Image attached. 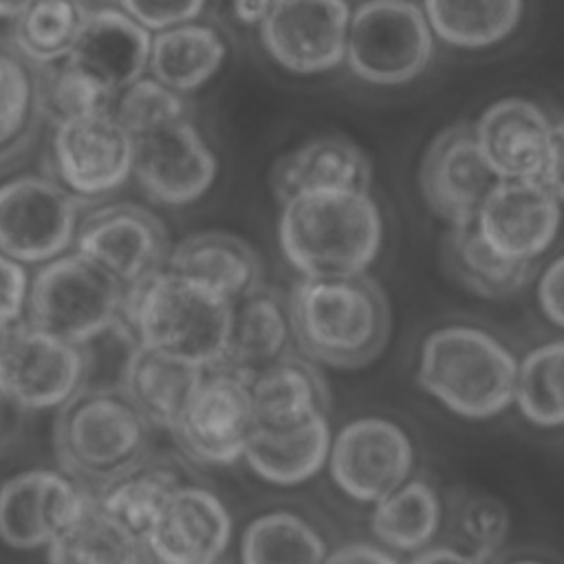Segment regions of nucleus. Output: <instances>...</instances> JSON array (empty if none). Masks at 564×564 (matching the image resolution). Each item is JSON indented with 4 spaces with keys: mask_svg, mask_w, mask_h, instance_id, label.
Segmentation results:
<instances>
[{
    "mask_svg": "<svg viewBox=\"0 0 564 564\" xmlns=\"http://www.w3.org/2000/svg\"><path fill=\"white\" fill-rule=\"evenodd\" d=\"M293 344L313 364L355 370L372 364L392 330L390 304L370 275L300 278L286 293Z\"/></svg>",
    "mask_w": 564,
    "mask_h": 564,
    "instance_id": "obj_1",
    "label": "nucleus"
},
{
    "mask_svg": "<svg viewBox=\"0 0 564 564\" xmlns=\"http://www.w3.org/2000/svg\"><path fill=\"white\" fill-rule=\"evenodd\" d=\"M278 242L302 278L364 275L383 242V218L368 189H315L282 203Z\"/></svg>",
    "mask_w": 564,
    "mask_h": 564,
    "instance_id": "obj_2",
    "label": "nucleus"
},
{
    "mask_svg": "<svg viewBox=\"0 0 564 564\" xmlns=\"http://www.w3.org/2000/svg\"><path fill=\"white\" fill-rule=\"evenodd\" d=\"M234 304L218 293L161 269L123 289L121 319L137 344L200 370L223 364Z\"/></svg>",
    "mask_w": 564,
    "mask_h": 564,
    "instance_id": "obj_3",
    "label": "nucleus"
},
{
    "mask_svg": "<svg viewBox=\"0 0 564 564\" xmlns=\"http://www.w3.org/2000/svg\"><path fill=\"white\" fill-rule=\"evenodd\" d=\"M516 379L518 357L478 326H441L421 344L416 383L456 416H498L513 405Z\"/></svg>",
    "mask_w": 564,
    "mask_h": 564,
    "instance_id": "obj_4",
    "label": "nucleus"
},
{
    "mask_svg": "<svg viewBox=\"0 0 564 564\" xmlns=\"http://www.w3.org/2000/svg\"><path fill=\"white\" fill-rule=\"evenodd\" d=\"M62 408L55 449L75 482L99 491L148 458L152 427L119 388H79Z\"/></svg>",
    "mask_w": 564,
    "mask_h": 564,
    "instance_id": "obj_5",
    "label": "nucleus"
},
{
    "mask_svg": "<svg viewBox=\"0 0 564 564\" xmlns=\"http://www.w3.org/2000/svg\"><path fill=\"white\" fill-rule=\"evenodd\" d=\"M123 286L82 253L48 260L29 282V322L84 346L121 319Z\"/></svg>",
    "mask_w": 564,
    "mask_h": 564,
    "instance_id": "obj_6",
    "label": "nucleus"
},
{
    "mask_svg": "<svg viewBox=\"0 0 564 564\" xmlns=\"http://www.w3.org/2000/svg\"><path fill=\"white\" fill-rule=\"evenodd\" d=\"M434 57V33L414 0H364L350 11L344 62L359 79L399 86Z\"/></svg>",
    "mask_w": 564,
    "mask_h": 564,
    "instance_id": "obj_7",
    "label": "nucleus"
},
{
    "mask_svg": "<svg viewBox=\"0 0 564 564\" xmlns=\"http://www.w3.org/2000/svg\"><path fill=\"white\" fill-rule=\"evenodd\" d=\"M88 200L59 181L22 174L0 185V251L20 264L64 256Z\"/></svg>",
    "mask_w": 564,
    "mask_h": 564,
    "instance_id": "obj_8",
    "label": "nucleus"
},
{
    "mask_svg": "<svg viewBox=\"0 0 564 564\" xmlns=\"http://www.w3.org/2000/svg\"><path fill=\"white\" fill-rule=\"evenodd\" d=\"M79 346L37 326L15 322L0 330V397L24 410H51L84 388Z\"/></svg>",
    "mask_w": 564,
    "mask_h": 564,
    "instance_id": "obj_9",
    "label": "nucleus"
},
{
    "mask_svg": "<svg viewBox=\"0 0 564 564\" xmlns=\"http://www.w3.org/2000/svg\"><path fill=\"white\" fill-rule=\"evenodd\" d=\"M253 427L249 381L218 368L200 377L170 432L189 460L227 467L242 460Z\"/></svg>",
    "mask_w": 564,
    "mask_h": 564,
    "instance_id": "obj_10",
    "label": "nucleus"
},
{
    "mask_svg": "<svg viewBox=\"0 0 564 564\" xmlns=\"http://www.w3.org/2000/svg\"><path fill=\"white\" fill-rule=\"evenodd\" d=\"M414 458L412 438L399 423L359 416L333 434L326 465L344 496L375 505L410 480Z\"/></svg>",
    "mask_w": 564,
    "mask_h": 564,
    "instance_id": "obj_11",
    "label": "nucleus"
},
{
    "mask_svg": "<svg viewBox=\"0 0 564 564\" xmlns=\"http://www.w3.org/2000/svg\"><path fill=\"white\" fill-rule=\"evenodd\" d=\"M51 156L55 181L90 203L128 181L134 139L110 106L53 126Z\"/></svg>",
    "mask_w": 564,
    "mask_h": 564,
    "instance_id": "obj_12",
    "label": "nucleus"
},
{
    "mask_svg": "<svg viewBox=\"0 0 564 564\" xmlns=\"http://www.w3.org/2000/svg\"><path fill=\"white\" fill-rule=\"evenodd\" d=\"M75 251L108 271L123 289L167 264V231L161 220L134 203L88 209L75 231Z\"/></svg>",
    "mask_w": 564,
    "mask_h": 564,
    "instance_id": "obj_13",
    "label": "nucleus"
},
{
    "mask_svg": "<svg viewBox=\"0 0 564 564\" xmlns=\"http://www.w3.org/2000/svg\"><path fill=\"white\" fill-rule=\"evenodd\" d=\"M348 0H273L260 22V42L289 73L317 75L346 57Z\"/></svg>",
    "mask_w": 564,
    "mask_h": 564,
    "instance_id": "obj_14",
    "label": "nucleus"
},
{
    "mask_svg": "<svg viewBox=\"0 0 564 564\" xmlns=\"http://www.w3.org/2000/svg\"><path fill=\"white\" fill-rule=\"evenodd\" d=\"M562 207L540 178L494 183L474 218L485 245L505 260L533 262L555 240Z\"/></svg>",
    "mask_w": 564,
    "mask_h": 564,
    "instance_id": "obj_15",
    "label": "nucleus"
},
{
    "mask_svg": "<svg viewBox=\"0 0 564 564\" xmlns=\"http://www.w3.org/2000/svg\"><path fill=\"white\" fill-rule=\"evenodd\" d=\"M132 174L154 203L183 207L207 194L218 161L198 128L181 117L134 139Z\"/></svg>",
    "mask_w": 564,
    "mask_h": 564,
    "instance_id": "obj_16",
    "label": "nucleus"
},
{
    "mask_svg": "<svg viewBox=\"0 0 564 564\" xmlns=\"http://www.w3.org/2000/svg\"><path fill=\"white\" fill-rule=\"evenodd\" d=\"M93 500L95 496L68 474L22 471L0 487V540L22 551L48 546Z\"/></svg>",
    "mask_w": 564,
    "mask_h": 564,
    "instance_id": "obj_17",
    "label": "nucleus"
},
{
    "mask_svg": "<svg viewBox=\"0 0 564 564\" xmlns=\"http://www.w3.org/2000/svg\"><path fill=\"white\" fill-rule=\"evenodd\" d=\"M225 502L198 485H181L143 533L150 564H218L231 542Z\"/></svg>",
    "mask_w": 564,
    "mask_h": 564,
    "instance_id": "obj_18",
    "label": "nucleus"
},
{
    "mask_svg": "<svg viewBox=\"0 0 564 564\" xmlns=\"http://www.w3.org/2000/svg\"><path fill=\"white\" fill-rule=\"evenodd\" d=\"M471 123L458 121L443 128L427 145L419 187L425 205L449 227L471 225L491 183Z\"/></svg>",
    "mask_w": 564,
    "mask_h": 564,
    "instance_id": "obj_19",
    "label": "nucleus"
},
{
    "mask_svg": "<svg viewBox=\"0 0 564 564\" xmlns=\"http://www.w3.org/2000/svg\"><path fill=\"white\" fill-rule=\"evenodd\" d=\"M471 128L478 152L494 178L542 176L553 121L535 101L524 97L498 99L480 112Z\"/></svg>",
    "mask_w": 564,
    "mask_h": 564,
    "instance_id": "obj_20",
    "label": "nucleus"
},
{
    "mask_svg": "<svg viewBox=\"0 0 564 564\" xmlns=\"http://www.w3.org/2000/svg\"><path fill=\"white\" fill-rule=\"evenodd\" d=\"M152 35L123 9H90L66 62L112 101L148 70Z\"/></svg>",
    "mask_w": 564,
    "mask_h": 564,
    "instance_id": "obj_21",
    "label": "nucleus"
},
{
    "mask_svg": "<svg viewBox=\"0 0 564 564\" xmlns=\"http://www.w3.org/2000/svg\"><path fill=\"white\" fill-rule=\"evenodd\" d=\"M165 269L218 293L231 304L262 284L258 251L227 231L185 236L167 256Z\"/></svg>",
    "mask_w": 564,
    "mask_h": 564,
    "instance_id": "obj_22",
    "label": "nucleus"
},
{
    "mask_svg": "<svg viewBox=\"0 0 564 564\" xmlns=\"http://www.w3.org/2000/svg\"><path fill=\"white\" fill-rule=\"evenodd\" d=\"M370 161L344 137H317L282 154L271 167V192L282 205L295 194L315 189H368Z\"/></svg>",
    "mask_w": 564,
    "mask_h": 564,
    "instance_id": "obj_23",
    "label": "nucleus"
},
{
    "mask_svg": "<svg viewBox=\"0 0 564 564\" xmlns=\"http://www.w3.org/2000/svg\"><path fill=\"white\" fill-rule=\"evenodd\" d=\"M293 335L286 300L264 284L234 302L231 328L220 370L251 381L291 350ZM218 370V368H216Z\"/></svg>",
    "mask_w": 564,
    "mask_h": 564,
    "instance_id": "obj_24",
    "label": "nucleus"
},
{
    "mask_svg": "<svg viewBox=\"0 0 564 564\" xmlns=\"http://www.w3.org/2000/svg\"><path fill=\"white\" fill-rule=\"evenodd\" d=\"M256 425L286 430L317 414H328V386L319 368L300 352L289 350L251 381Z\"/></svg>",
    "mask_w": 564,
    "mask_h": 564,
    "instance_id": "obj_25",
    "label": "nucleus"
},
{
    "mask_svg": "<svg viewBox=\"0 0 564 564\" xmlns=\"http://www.w3.org/2000/svg\"><path fill=\"white\" fill-rule=\"evenodd\" d=\"M330 441L328 414H317L286 430L256 425L242 460L260 480L275 487H295L326 467Z\"/></svg>",
    "mask_w": 564,
    "mask_h": 564,
    "instance_id": "obj_26",
    "label": "nucleus"
},
{
    "mask_svg": "<svg viewBox=\"0 0 564 564\" xmlns=\"http://www.w3.org/2000/svg\"><path fill=\"white\" fill-rule=\"evenodd\" d=\"M205 372L207 370L137 344L126 361L119 390L152 430L161 427L170 432Z\"/></svg>",
    "mask_w": 564,
    "mask_h": 564,
    "instance_id": "obj_27",
    "label": "nucleus"
},
{
    "mask_svg": "<svg viewBox=\"0 0 564 564\" xmlns=\"http://www.w3.org/2000/svg\"><path fill=\"white\" fill-rule=\"evenodd\" d=\"M441 262L458 286L482 300H507L520 293L535 271L533 262H511L494 253L474 223L445 231Z\"/></svg>",
    "mask_w": 564,
    "mask_h": 564,
    "instance_id": "obj_28",
    "label": "nucleus"
},
{
    "mask_svg": "<svg viewBox=\"0 0 564 564\" xmlns=\"http://www.w3.org/2000/svg\"><path fill=\"white\" fill-rule=\"evenodd\" d=\"M227 44L207 24L187 22L156 31L150 42L148 70L165 88L183 95L205 86L223 66Z\"/></svg>",
    "mask_w": 564,
    "mask_h": 564,
    "instance_id": "obj_29",
    "label": "nucleus"
},
{
    "mask_svg": "<svg viewBox=\"0 0 564 564\" xmlns=\"http://www.w3.org/2000/svg\"><path fill=\"white\" fill-rule=\"evenodd\" d=\"M443 524V502L438 491L410 478L392 494L372 505L370 531L375 540L390 551L419 553L427 549Z\"/></svg>",
    "mask_w": 564,
    "mask_h": 564,
    "instance_id": "obj_30",
    "label": "nucleus"
},
{
    "mask_svg": "<svg viewBox=\"0 0 564 564\" xmlns=\"http://www.w3.org/2000/svg\"><path fill=\"white\" fill-rule=\"evenodd\" d=\"M88 15L86 0H31L13 18V53L33 68L64 62Z\"/></svg>",
    "mask_w": 564,
    "mask_h": 564,
    "instance_id": "obj_31",
    "label": "nucleus"
},
{
    "mask_svg": "<svg viewBox=\"0 0 564 564\" xmlns=\"http://www.w3.org/2000/svg\"><path fill=\"white\" fill-rule=\"evenodd\" d=\"M524 0H423L434 35L458 48H487L520 24Z\"/></svg>",
    "mask_w": 564,
    "mask_h": 564,
    "instance_id": "obj_32",
    "label": "nucleus"
},
{
    "mask_svg": "<svg viewBox=\"0 0 564 564\" xmlns=\"http://www.w3.org/2000/svg\"><path fill=\"white\" fill-rule=\"evenodd\" d=\"M181 485L178 471L172 465L145 458L104 485L97 491L95 502L110 518L143 538Z\"/></svg>",
    "mask_w": 564,
    "mask_h": 564,
    "instance_id": "obj_33",
    "label": "nucleus"
},
{
    "mask_svg": "<svg viewBox=\"0 0 564 564\" xmlns=\"http://www.w3.org/2000/svg\"><path fill=\"white\" fill-rule=\"evenodd\" d=\"M48 564H143L141 538L93 505L48 546Z\"/></svg>",
    "mask_w": 564,
    "mask_h": 564,
    "instance_id": "obj_34",
    "label": "nucleus"
},
{
    "mask_svg": "<svg viewBox=\"0 0 564 564\" xmlns=\"http://www.w3.org/2000/svg\"><path fill=\"white\" fill-rule=\"evenodd\" d=\"M326 555L324 535L286 509L253 518L240 535V564H322Z\"/></svg>",
    "mask_w": 564,
    "mask_h": 564,
    "instance_id": "obj_35",
    "label": "nucleus"
},
{
    "mask_svg": "<svg viewBox=\"0 0 564 564\" xmlns=\"http://www.w3.org/2000/svg\"><path fill=\"white\" fill-rule=\"evenodd\" d=\"M513 403L531 425H564V339L540 344L518 359Z\"/></svg>",
    "mask_w": 564,
    "mask_h": 564,
    "instance_id": "obj_36",
    "label": "nucleus"
},
{
    "mask_svg": "<svg viewBox=\"0 0 564 564\" xmlns=\"http://www.w3.org/2000/svg\"><path fill=\"white\" fill-rule=\"evenodd\" d=\"M445 520V518H443ZM447 531L452 546L491 562L509 535V511L489 494H456L447 505Z\"/></svg>",
    "mask_w": 564,
    "mask_h": 564,
    "instance_id": "obj_37",
    "label": "nucleus"
},
{
    "mask_svg": "<svg viewBox=\"0 0 564 564\" xmlns=\"http://www.w3.org/2000/svg\"><path fill=\"white\" fill-rule=\"evenodd\" d=\"M40 117L57 126L62 121L110 108L112 99L77 73L66 59L51 66H31Z\"/></svg>",
    "mask_w": 564,
    "mask_h": 564,
    "instance_id": "obj_38",
    "label": "nucleus"
},
{
    "mask_svg": "<svg viewBox=\"0 0 564 564\" xmlns=\"http://www.w3.org/2000/svg\"><path fill=\"white\" fill-rule=\"evenodd\" d=\"M37 119L42 117L33 70L13 51H4V73L0 79V161L18 154L29 143Z\"/></svg>",
    "mask_w": 564,
    "mask_h": 564,
    "instance_id": "obj_39",
    "label": "nucleus"
},
{
    "mask_svg": "<svg viewBox=\"0 0 564 564\" xmlns=\"http://www.w3.org/2000/svg\"><path fill=\"white\" fill-rule=\"evenodd\" d=\"M112 112L117 121L132 134V139L187 117L183 97L145 75L115 97Z\"/></svg>",
    "mask_w": 564,
    "mask_h": 564,
    "instance_id": "obj_40",
    "label": "nucleus"
},
{
    "mask_svg": "<svg viewBox=\"0 0 564 564\" xmlns=\"http://www.w3.org/2000/svg\"><path fill=\"white\" fill-rule=\"evenodd\" d=\"M121 9L148 31H163L194 22L207 0H119Z\"/></svg>",
    "mask_w": 564,
    "mask_h": 564,
    "instance_id": "obj_41",
    "label": "nucleus"
},
{
    "mask_svg": "<svg viewBox=\"0 0 564 564\" xmlns=\"http://www.w3.org/2000/svg\"><path fill=\"white\" fill-rule=\"evenodd\" d=\"M29 278L24 264L0 251V330L20 322L26 308Z\"/></svg>",
    "mask_w": 564,
    "mask_h": 564,
    "instance_id": "obj_42",
    "label": "nucleus"
},
{
    "mask_svg": "<svg viewBox=\"0 0 564 564\" xmlns=\"http://www.w3.org/2000/svg\"><path fill=\"white\" fill-rule=\"evenodd\" d=\"M538 304L551 324L564 328V253L540 273Z\"/></svg>",
    "mask_w": 564,
    "mask_h": 564,
    "instance_id": "obj_43",
    "label": "nucleus"
},
{
    "mask_svg": "<svg viewBox=\"0 0 564 564\" xmlns=\"http://www.w3.org/2000/svg\"><path fill=\"white\" fill-rule=\"evenodd\" d=\"M322 564H401V562L379 544L355 540L330 551Z\"/></svg>",
    "mask_w": 564,
    "mask_h": 564,
    "instance_id": "obj_44",
    "label": "nucleus"
},
{
    "mask_svg": "<svg viewBox=\"0 0 564 564\" xmlns=\"http://www.w3.org/2000/svg\"><path fill=\"white\" fill-rule=\"evenodd\" d=\"M540 181L555 194L557 200H564V117L553 123L549 156Z\"/></svg>",
    "mask_w": 564,
    "mask_h": 564,
    "instance_id": "obj_45",
    "label": "nucleus"
},
{
    "mask_svg": "<svg viewBox=\"0 0 564 564\" xmlns=\"http://www.w3.org/2000/svg\"><path fill=\"white\" fill-rule=\"evenodd\" d=\"M408 564H485L478 557L465 553L452 544H430L427 549L414 553Z\"/></svg>",
    "mask_w": 564,
    "mask_h": 564,
    "instance_id": "obj_46",
    "label": "nucleus"
},
{
    "mask_svg": "<svg viewBox=\"0 0 564 564\" xmlns=\"http://www.w3.org/2000/svg\"><path fill=\"white\" fill-rule=\"evenodd\" d=\"M273 0H231L234 18L245 26H260Z\"/></svg>",
    "mask_w": 564,
    "mask_h": 564,
    "instance_id": "obj_47",
    "label": "nucleus"
},
{
    "mask_svg": "<svg viewBox=\"0 0 564 564\" xmlns=\"http://www.w3.org/2000/svg\"><path fill=\"white\" fill-rule=\"evenodd\" d=\"M31 0H0V18L13 20Z\"/></svg>",
    "mask_w": 564,
    "mask_h": 564,
    "instance_id": "obj_48",
    "label": "nucleus"
},
{
    "mask_svg": "<svg viewBox=\"0 0 564 564\" xmlns=\"http://www.w3.org/2000/svg\"><path fill=\"white\" fill-rule=\"evenodd\" d=\"M509 564H544V562H538V560H516V562H509Z\"/></svg>",
    "mask_w": 564,
    "mask_h": 564,
    "instance_id": "obj_49",
    "label": "nucleus"
},
{
    "mask_svg": "<svg viewBox=\"0 0 564 564\" xmlns=\"http://www.w3.org/2000/svg\"><path fill=\"white\" fill-rule=\"evenodd\" d=\"M2 73H4V48H0V79H2Z\"/></svg>",
    "mask_w": 564,
    "mask_h": 564,
    "instance_id": "obj_50",
    "label": "nucleus"
}]
</instances>
